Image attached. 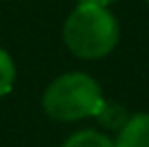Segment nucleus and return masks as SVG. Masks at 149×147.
Returning <instances> with one entry per match:
<instances>
[{
	"instance_id": "obj_7",
	"label": "nucleus",
	"mask_w": 149,
	"mask_h": 147,
	"mask_svg": "<svg viewBox=\"0 0 149 147\" xmlns=\"http://www.w3.org/2000/svg\"><path fill=\"white\" fill-rule=\"evenodd\" d=\"M145 2H147V4H149V0H145Z\"/></svg>"
},
{
	"instance_id": "obj_1",
	"label": "nucleus",
	"mask_w": 149,
	"mask_h": 147,
	"mask_svg": "<svg viewBox=\"0 0 149 147\" xmlns=\"http://www.w3.org/2000/svg\"><path fill=\"white\" fill-rule=\"evenodd\" d=\"M119 24L105 8L81 2L65 22V42L81 59H101L115 49Z\"/></svg>"
},
{
	"instance_id": "obj_6",
	"label": "nucleus",
	"mask_w": 149,
	"mask_h": 147,
	"mask_svg": "<svg viewBox=\"0 0 149 147\" xmlns=\"http://www.w3.org/2000/svg\"><path fill=\"white\" fill-rule=\"evenodd\" d=\"M83 2H91V4H97V6H107V4H111L115 0H83Z\"/></svg>"
},
{
	"instance_id": "obj_2",
	"label": "nucleus",
	"mask_w": 149,
	"mask_h": 147,
	"mask_svg": "<svg viewBox=\"0 0 149 147\" xmlns=\"http://www.w3.org/2000/svg\"><path fill=\"white\" fill-rule=\"evenodd\" d=\"M105 101L95 79L85 73L61 75L49 85L42 97V107L52 119L77 121L99 115Z\"/></svg>"
},
{
	"instance_id": "obj_3",
	"label": "nucleus",
	"mask_w": 149,
	"mask_h": 147,
	"mask_svg": "<svg viewBox=\"0 0 149 147\" xmlns=\"http://www.w3.org/2000/svg\"><path fill=\"white\" fill-rule=\"evenodd\" d=\"M115 147H149V113L127 117L117 135Z\"/></svg>"
},
{
	"instance_id": "obj_5",
	"label": "nucleus",
	"mask_w": 149,
	"mask_h": 147,
	"mask_svg": "<svg viewBox=\"0 0 149 147\" xmlns=\"http://www.w3.org/2000/svg\"><path fill=\"white\" fill-rule=\"evenodd\" d=\"M14 83V63L6 50L0 49V97L10 93Z\"/></svg>"
},
{
	"instance_id": "obj_4",
	"label": "nucleus",
	"mask_w": 149,
	"mask_h": 147,
	"mask_svg": "<svg viewBox=\"0 0 149 147\" xmlns=\"http://www.w3.org/2000/svg\"><path fill=\"white\" fill-rule=\"evenodd\" d=\"M63 147H115V143L99 131L87 129V131H79L73 137H69L63 143Z\"/></svg>"
}]
</instances>
